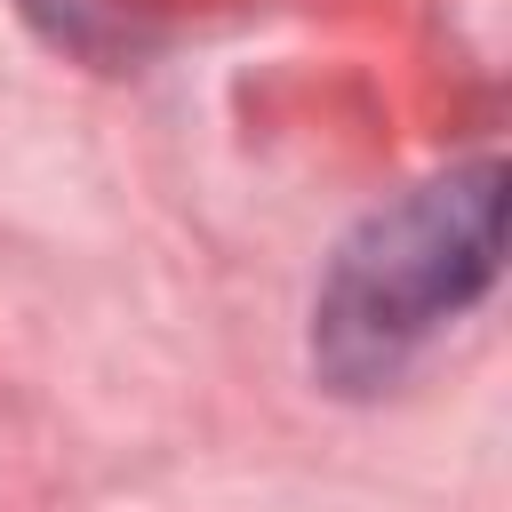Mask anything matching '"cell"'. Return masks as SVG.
<instances>
[{"label":"cell","mask_w":512,"mask_h":512,"mask_svg":"<svg viewBox=\"0 0 512 512\" xmlns=\"http://www.w3.org/2000/svg\"><path fill=\"white\" fill-rule=\"evenodd\" d=\"M504 248V168L472 160L408 200L376 208L328 264L312 304V360L336 392H376L408 368V352L456 320L488 280Z\"/></svg>","instance_id":"cell-1"}]
</instances>
